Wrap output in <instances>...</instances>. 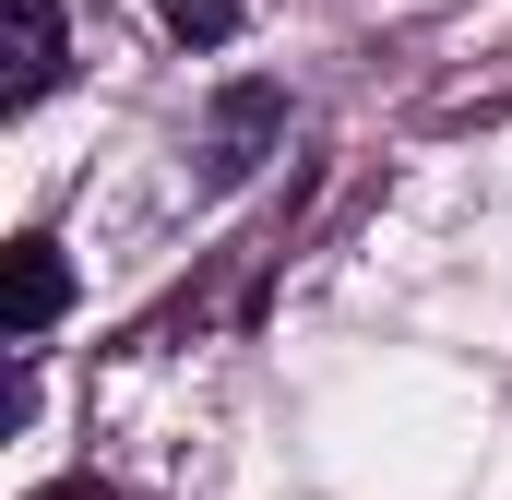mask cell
Returning <instances> with one entry per match:
<instances>
[{
	"instance_id": "obj_1",
	"label": "cell",
	"mask_w": 512,
	"mask_h": 500,
	"mask_svg": "<svg viewBox=\"0 0 512 500\" xmlns=\"http://www.w3.org/2000/svg\"><path fill=\"white\" fill-rule=\"evenodd\" d=\"M60 84V0H12V108Z\"/></svg>"
},
{
	"instance_id": "obj_2",
	"label": "cell",
	"mask_w": 512,
	"mask_h": 500,
	"mask_svg": "<svg viewBox=\"0 0 512 500\" xmlns=\"http://www.w3.org/2000/svg\"><path fill=\"white\" fill-rule=\"evenodd\" d=\"M60 298H72V262H60L48 239H12V334H48Z\"/></svg>"
},
{
	"instance_id": "obj_3",
	"label": "cell",
	"mask_w": 512,
	"mask_h": 500,
	"mask_svg": "<svg viewBox=\"0 0 512 500\" xmlns=\"http://www.w3.org/2000/svg\"><path fill=\"white\" fill-rule=\"evenodd\" d=\"M155 12H167V36H191V48L239 36V0H155Z\"/></svg>"
},
{
	"instance_id": "obj_4",
	"label": "cell",
	"mask_w": 512,
	"mask_h": 500,
	"mask_svg": "<svg viewBox=\"0 0 512 500\" xmlns=\"http://www.w3.org/2000/svg\"><path fill=\"white\" fill-rule=\"evenodd\" d=\"M262 120H274V96H239V108H227V155H215V167H227V179H239V167H251V143H262Z\"/></svg>"
},
{
	"instance_id": "obj_5",
	"label": "cell",
	"mask_w": 512,
	"mask_h": 500,
	"mask_svg": "<svg viewBox=\"0 0 512 500\" xmlns=\"http://www.w3.org/2000/svg\"><path fill=\"white\" fill-rule=\"evenodd\" d=\"M48 500H120V489H96V477H84V489H48Z\"/></svg>"
}]
</instances>
